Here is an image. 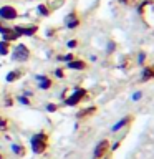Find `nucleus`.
Returning <instances> with one entry per match:
<instances>
[{"label":"nucleus","instance_id":"nucleus-1","mask_svg":"<svg viewBox=\"0 0 154 159\" xmlns=\"http://www.w3.org/2000/svg\"><path fill=\"white\" fill-rule=\"evenodd\" d=\"M32 151L35 154H43L48 149V134L47 133H37L30 138Z\"/></svg>","mask_w":154,"mask_h":159},{"label":"nucleus","instance_id":"nucleus-2","mask_svg":"<svg viewBox=\"0 0 154 159\" xmlns=\"http://www.w3.org/2000/svg\"><path fill=\"white\" fill-rule=\"evenodd\" d=\"M84 96H86V89L84 88H76L66 99H65V104H66V106H76Z\"/></svg>","mask_w":154,"mask_h":159},{"label":"nucleus","instance_id":"nucleus-3","mask_svg":"<svg viewBox=\"0 0 154 159\" xmlns=\"http://www.w3.org/2000/svg\"><path fill=\"white\" fill-rule=\"evenodd\" d=\"M30 58V50L25 47V45H17L13 50V60H17V61H27Z\"/></svg>","mask_w":154,"mask_h":159},{"label":"nucleus","instance_id":"nucleus-4","mask_svg":"<svg viewBox=\"0 0 154 159\" xmlns=\"http://www.w3.org/2000/svg\"><path fill=\"white\" fill-rule=\"evenodd\" d=\"M17 17H18V12L15 7H12V5H3V7H0V18L2 20H15Z\"/></svg>","mask_w":154,"mask_h":159},{"label":"nucleus","instance_id":"nucleus-5","mask_svg":"<svg viewBox=\"0 0 154 159\" xmlns=\"http://www.w3.org/2000/svg\"><path fill=\"white\" fill-rule=\"evenodd\" d=\"M108 152H109V141H108V139H103V141L98 143V146L94 148L93 159H101L103 156H106Z\"/></svg>","mask_w":154,"mask_h":159},{"label":"nucleus","instance_id":"nucleus-6","mask_svg":"<svg viewBox=\"0 0 154 159\" xmlns=\"http://www.w3.org/2000/svg\"><path fill=\"white\" fill-rule=\"evenodd\" d=\"M13 30L17 32L18 37H32L38 32V27L37 25H33V27H15Z\"/></svg>","mask_w":154,"mask_h":159},{"label":"nucleus","instance_id":"nucleus-7","mask_svg":"<svg viewBox=\"0 0 154 159\" xmlns=\"http://www.w3.org/2000/svg\"><path fill=\"white\" fill-rule=\"evenodd\" d=\"M65 25H66V28H76L79 25V18L76 17V13H70L66 18H65Z\"/></svg>","mask_w":154,"mask_h":159},{"label":"nucleus","instance_id":"nucleus-8","mask_svg":"<svg viewBox=\"0 0 154 159\" xmlns=\"http://www.w3.org/2000/svg\"><path fill=\"white\" fill-rule=\"evenodd\" d=\"M37 81H38V86L42 89H48V88H52V84H53L52 80L43 76V75H37Z\"/></svg>","mask_w":154,"mask_h":159},{"label":"nucleus","instance_id":"nucleus-9","mask_svg":"<svg viewBox=\"0 0 154 159\" xmlns=\"http://www.w3.org/2000/svg\"><path fill=\"white\" fill-rule=\"evenodd\" d=\"M131 121H133V116H126V118L119 119V121H118V123H116V124H114V126L111 128V131H113V133H116V131H119V129H121V128L128 126V124L131 123Z\"/></svg>","mask_w":154,"mask_h":159},{"label":"nucleus","instance_id":"nucleus-10","mask_svg":"<svg viewBox=\"0 0 154 159\" xmlns=\"http://www.w3.org/2000/svg\"><path fill=\"white\" fill-rule=\"evenodd\" d=\"M66 68H70V70H84L86 68V63L81 61V60H71V61L66 63Z\"/></svg>","mask_w":154,"mask_h":159},{"label":"nucleus","instance_id":"nucleus-11","mask_svg":"<svg viewBox=\"0 0 154 159\" xmlns=\"http://www.w3.org/2000/svg\"><path fill=\"white\" fill-rule=\"evenodd\" d=\"M152 78H154V65H152V66H147V68H144L141 81H147V80H152Z\"/></svg>","mask_w":154,"mask_h":159},{"label":"nucleus","instance_id":"nucleus-12","mask_svg":"<svg viewBox=\"0 0 154 159\" xmlns=\"http://www.w3.org/2000/svg\"><path fill=\"white\" fill-rule=\"evenodd\" d=\"M22 76V71H18V70H13V71H10L7 75V81L8 83H13V81H17V80Z\"/></svg>","mask_w":154,"mask_h":159},{"label":"nucleus","instance_id":"nucleus-13","mask_svg":"<svg viewBox=\"0 0 154 159\" xmlns=\"http://www.w3.org/2000/svg\"><path fill=\"white\" fill-rule=\"evenodd\" d=\"M10 53V43L8 42H0V55L2 57H5V55H8Z\"/></svg>","mask_w":154,"mask_h":159},{"label":"nucleus","instance_id":"nucleus-14","mask_svg":"<svg viewBox=\"0 0 154 159\" xmlns=\"http://www.w3.org/2000/svg\"><path fill=\"white\" fill-rule=\"evenodd\" d=\"M94 111H96V106L86 108V109H83V111H79V113H78V118H88L89 114H93Z\"/></svg>","mask_w":154,"mask_h":159},{"label":"nucleus","instance_id":"nucleus-15","mask_svg":"<svg viewBox=\"0 0 154 159\" xmlns=\"http://www.w3.org/2000/svg\"><path fill=\"white\" fill-rule=\"evenodd\" d=\"M38 13H40V15H43V17H48V15L52 13V12H50V8L47 7V5H43V3H42V5H38Z\"/></svg>","mask_w":154,"mask_h":159},{"label":"nucleus","instance_id":"nucleus-16","mask_svg":"<svg viewBox=\"0 0 154 159\" xmlns=\"http://www.w3.org/2000/svg\"><path fill=\"white\" fill-rule=\"evenodd\" d=\"M12 151L15 154H18V156H23L25 154V149H23V146H20V144H12Z\"/></svg>","mask_w":154,"mask_h":159},{"label":"nucleus","instance_id":"nucleus-17","mask_svg":"<svg viewBox=\"0 0 154 159\" xmlns=\"http://www.w3.org/2000/svg\"><path fill=\"white\" fill-rule=\"evenodd\" d=\"M60 60H61V61H71V60H75L73 58V53H66V55H63V57H60Z\"/></svg>","mask_w":154,"mask_h":159},{"label":"nucleus","instance_id":"nucleus-18","mask_svg":"<svg viewBox=\"0 0 154 159\" xmlns=\"http://www.w3.org/2000/svg\"><path fill=\"white\" fill-rule=\"evenodd\" d=\"M58 109V104H53V103H50V104H47V111H50V113H53V111H57Z\"/></svg>","mask_w":154,"mask_h":159},{"label":"nucleus","instance_id":"nucleus-19","mask_svg":"<svg viewBox=\"0 0 154 159\" xmlns=\"http://www.w3.org/2000/svg\"><path fill=\"white\" fill-rule=\"evenodd\" d=\"M114 48H116V43H114V42H109V43H108V50H106V52H108V53H111V52H114Z\"/></svg>","mask_w":154,"mask_h":159},{"label":"nucleus","instance_id":"nucleus-20","mask_svg":"<svg viewBox=\"0 0 154 159\" xmlns=\"http://www.w3.org/2000/svg\"><path fill=\"white\" fill-rule=\"evenodd\" d=\"M55 76H57V78H63V76H65V73H63V70H61V68H58V70H55Z\"/></svg>","mask_w":154,"mask_h":159},{"label":"nucleus","instance_id":"nucleus-21","mask_svg":"<svg viewBox=\"0 0 154 159\" xmlns=\"http://www.w3.org/2000/svg\"><path fill=\"white\" fill-rule=\"evenodd\" d=\"M18 101L22 103V104H30V101H28L27 96H18Z\"/></svg>","mask_w":154,"mask_h":159},{"label":"nucleus","instance_id":"nucleus-22","mask_svg":"<svg viewBox=\"0 0 154 159\" xmlns=\"http://www.w3.org/2000/svg\"><path fill=\"white\" fill-rule=\"evenodd\" d=\"M66 45H68V48H75V47H76V40H70Z\"/></svg>","mask_w":154,"mask_h":159},{"label":"nucleus","instance_id":"nucleus-23","mask_svg":"<svg viewBox=\"0 0 154 159\" xmlns=\"http://www.w3.org/2000/svg\"><path fill=\"white\" fill-rule=\"evenodd\" d=\"M141 96H143V93H141V91H138V93H134V94H133V99L136 101V99H139Z\"/></svg>","mask_w":154,"mask_h":159},{"label":"nucleus","instance_id":"nucleus-24","mask_svg":"<svg viewBox=\"0 0 154 159\" xmlns=\"http://www.w3.org/2000/svg\"><path fill=\"white\" fill-rule=\"evenodd\" d=\"M7 30H8V27H5V25H2V23H0V33H5Z\"/></svg>","mask_w":154,"mask_h":159},{"label":"nucleus","instance_id":"nucleus-25","mask_svg":"<svg viewBox=\"0 0 154 159\" xmlns=\"http://www.w3.org/2000/svg\"><path fill=\"white\" fill-rule=\"evenodd\" d=\"M0 128H2V129H3V128H7V121H3L2 118H0Z\"/></svg>","mask_w":154,"mask_h":159},{"label":"nucleus","instance_id":"nucleus-26","mask_svg":"<svg viewBox=\"0 0 154 159\" xmlns=\"http://www.w3.org/2000/svg\"><path fill=\"white\" fill-rule=\"evenodd\" d=\"M144 57H146L144 53H139V63H143V61H144Z\"/></svg>","mask_w":154,"mask_h":159},{"label":"nucleus","instance_id":"nucleus-27","mask_svg":"<svg viewBox=\"0 0 154 159\" xmlns=\"http://www.w3.org/2000/svg\"><path fill=\"white\" fill-rule=\"evenodd\" d=\"M5 104H7V106H12V99L7 98V103H5Z\"/></svg>","mask_w":154,"mask_h":159},{"label":"nucleus","instance_id":"nucleus-28","mask_svg":"<svg viewBox=\"0 0 154 159\" xmlns=\"http://www.w3.org/2000/svg\"><path fill=\"white\" fill-rule=\"evenodd\" d=\"M0 159H2V156H0Z\"/></svg>","mask_w":154,"mask_h":159}]
</instances>
